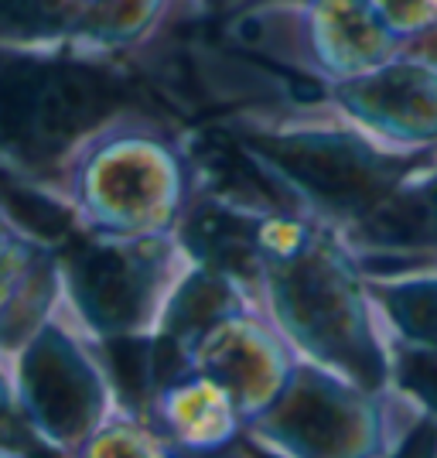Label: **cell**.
I'll list each match as a JSON object with an SVG mask.
<instances>
[]
</instances>
